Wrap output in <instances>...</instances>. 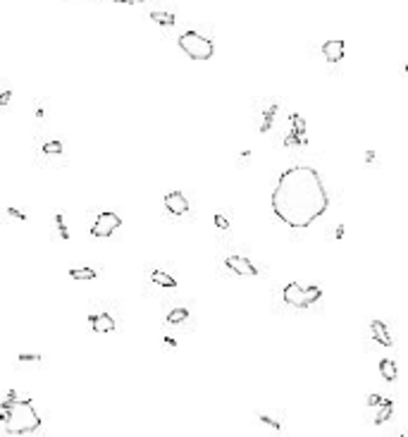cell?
<instances>
[{"label": "cell", "mask_w": 408, "mask_h": 437, "mask_svg": "<svg viewBox=\"0 0 408 437\" xmlns=\"http://www.w3.org/2000/svg\"><path fill=\"white\" fill-rule=\"evenodd\" d=\"M270 203L275 215L287 227L306 229L327 213L329 194L315 167L294 165L280 174V179L272 189Z\"/></svg>", "instance_id": "6da1fadb"}, {"label": "cell", "mask_w": 408, "mask_h": 437, "mask_svg": "<svg viewBox=\"0 0 408 437\" xmlns=\"http://www.w3.org/2000/svg\"><path fill=\"white\" fill-rule=\"evenodd\" d=\"M0 423L8 435H29L41 428V416L31 397H19L15 390L0 401Z\"/></svg>", "instance_id": "7a4b0ae2"}, {"label": "cell", "mask_w": 408, "mask_h": 437, "mask_svg": "<svg viewBox=\"0 0 408 437\" xmlns=\"http://www.w3.org/2000/svg\"><path fill=\"white\" fill-rule=\"evenodd\" d=\"M179 48L189 55V57H193V60H210L213 53H215L213 41L206 36H200L198 31H184L179 36Z\"/></svg>", "instance_id": "3957f363"}, {"label": "cell", "mask_w": 408, "mask_h": 437, "mask_svg": "<svg viewBox=\"0 0 408 437\" xmlns=\"http://www.w3.org/2000/svg\"><path fill=\"white\" fill-rule=\"evenodd\" d=\"M282 296H284V301L289 303V306H296V308H308V306H313L320 296H322V289L317 287V284H310V287H301L299 282H289L287 287H284V291H282Z\"/></svg>", "instance_id": "277c9868"}, {"label": "cell", "mask_w": 408, "mask_h": 437, "mask_svg": "<svg viewBox=\"0 0 408 437\" xmlns=\"http://www.w3.org/2000/svg\"><path fill=\"white\" fill-rule=\"evenodd\" d=\"M122 225V220H119L117 213H110V210H105V213H100L98 218L93 220V227H91V234L96 239H105L110 237L115 229Z\"/></svg>", "instance_id": "5b68a950"}, {"label": "cell", "mask_w": 408, "mask_h": 437, "mask_svg": "<svg viewBox=\"0 0 408 437\" xmlns=\"http://www.w3.org/2000/svg\"><path fill=\"white\" fill-rule=\"evenodd\" d=\"M225 263H227V268H229L232 273H236L239 277H255V275H258V268H255L248 258H244V256H227Z\"/></svg>", "instance_id": "8992f818"}, {"label": "cell", "mask_w": 408, "mask_h": 437, "mask_svg": "<svg viewBox=\"0 0 408 437\" xmlns=\"http://www.w3.org/2000/svg\"><path fill=\"white\" fill-rule=\"evenodd\" d=\"M165 208L172 215H184V213H189V201L181 192H170L165 196Z\"/></svg>", "instance_id": "52a82bcc"}, {"label": "cell", "mask_w": 408, "mask_h": 437, "mask_svg": "<svg viewBox=\"0 0 408 437\" xmlns=\"http://www.w3.org/2000/svg\"><path fill=\"white\" fill-rule=\"evenodd\" d=\"M344 53H346V43L339 41V38L327 41L325 46H322V55L327 57V63H339V60L344 57Z\"/></svg>", "instance_id": "ba28073f"}, {"label": "cell", "mask_w": 408, "mask_h": 437, "mask_svg": "<svg viewBox=\"0 0 408 437\" xmlns=\"http://www.w3.org/2000/svg\"><path fill=\"white\" fill-rule=\"evenodd\" d=\"M89 323H91V328H93V332H98V335H105V332L115 330V320L108 313H96V316L89 318Z\"/></svg>", "instance_id": "9c48e42d"}, {"label": "cell", "mask_w": 408, "mask_h": 437, "mask_svg": "<svg viewBox=\"0 0 408 437\" xmlns=\"http://www.w3.org/2000/svg\"><path fill=\"white\" fill-rule=\"evenodd\" d=\"M370 332H372V339H375V342H380L382 346H391V344H394V339H391V335H389V328H387L382 320H372V323H370Z\"/></svg>", "instance_id": "30bf717a"}, {"label": "cell", "mask_w": 408, "mask_h": 437, "mask_svg": "<svg viewBox=\"0 0 408 437\" xmlns=\"http://www.w3.org/2000/svg\"><path fill=\"white\" fill-rule=\"evenodd\" d=\"M291 132H294V134H299L301 146L308 144V137H306V119L301 117L299 112H294V115H291Z\"/></svg>", "instance_id": "8fae6325"}, {"label": "cell", "mask_w": 408, "mask_h": 437, "mask_svg": "<svg viewBox=\"0 0 408 437\" xmlns=\"http://www.w3.org/2000/svg\"><path fill=\"white\" fill-rule=\"evenodd\" d=\"M380 373H382V378H384L387 383H394V380L399 378V373H396V363H394L391 358H382L380 361Z\"/></svg>", "instance_id": "7c38bea8"}, {"label": "cell", "mask_w": 408, "mask_h": 437, "mask_svg": "<svg viewBox=\"0 0 408 437\" xmlns=\"http://www.w3.org/2000/svg\"><path fill=\"white\" fill-rule=\"evenodd\" d=\"M151 280H153L155 284H160V287H167V289H174V287H177V280L170 277L167 273H163V270H153V273H151Z\"/></svg>", "instance_id": "4fadbf2b"}, {"label": "cell", "mask_w": 408, "mask_h": 437, "mask_svg": "<svg viewBox=\"0 0 408 437\" xmlns=\"http://www.w3.org/2000/svg\"><path fill=\"white\" fill-rule=\"evenodd\" d=\"M391 413H394V401L391 399H384V404L380 406V411H377V416H375V425H382L387 418H391Z\"/></svg>", "instance_id": "5bb4252c"}, {"label": "cell", "mask_w": 408, "mask_h": 437, "mask_svg": "<svg viewBox=\"0 0 408 437\" xmlns=\"http://www.w3.org/2000/svg\"><path fill=\"white\" fill-rule=\"evenodd\" d=\"M151 19L158 22V24H163V27H174V15L172 12H158V10H153V12H151Z\"/></svg>", "instance_id": "9a60e30c"}, {"label": "cell", "mask_w": 408, "mask_h": 437, "mask_svg": "<svg viewBox=\"0 0 408 437\" xmlns=\"http://www.w3.org/2000/svg\"><path fill=\"white\" fill-rule=\"evenodd\" d=\"M70 277H74V280H93V277H96V270H93V268H72V270H70Z\"/></svg>", "instance_id": "2e32d148"}, {"label": "cell", "mask_w": 408, "mask_h": 437, "mask_svg": "<svg viewBox=\"0 0 408 437\" xmlns=\"http://www.w3.org/2000/svg\"><path fill=\"white\" fill-rule=\"evenodd\" d=\"M275 115H277V105H270V108L263 112V122H260V132H263V134H265V132H270Z\"/></svg>", "instance_id": "e0dca14e"}, {"label": "cell", "mask_w": 408, "mask_h": 437, "mask_svg": "<svg viewBox=\"0 0 408 437\" xmlns=\"http://www.w3.org/2000/svg\"><path fill=\"white\" fill-rule=\"evenodd\" d=\"M186 318H189V310L186 308H172L170 316H167V323H170V325H179V323H184Z\"/></svg>", "instance_id": "ac0fdd59"}, {"label": "cell", "mask_w": 408, "mask_h": 437, "mask_svg": "<svg viewBox=\"0 0 408 437\" xmlns=\"http://www.w3.org/2000/svg\"><path fill=\"white\" fill-rule=\"evenodd\" d=\"M55 225H57V237H60V239H70V229H67V225H64L62 213H57V215H55Z\"/></svg>", "instance_id": "d6986e66"}, {"label": "cell", "mask_w": 408, "mask_h": 437, "mask_svg": "<svg viewBox=\"0 0 408 437\" xmlns=\"http://www.w3.org/2000/svg\"><path fill=\"white\" fill-rule=\"evenodd\" d=\"M43 153H62V144L60 141H48V144H43Z\"/></svg>", "instance_id": "ffe728a7"}, {"label": "cell", "mask_w": 408, "mask_h": 437, "mask_svg": "<svg viewBox=\"0 0 408 437\" xmlns=\"http://www.w3.org/2000/svg\"><path fill=\"white\" fill-rule=\"evenodd\" d=\"M17 361L19 363H38V361H41V354H19Z\"/></svg>", "instance_id": "44dd1931"}, {"label": "cell", "mask_w": 408, "mask_h": 437, "mask_svg": "<svg viewBox=\"0 0 408 437\" xmlns=\"http://www.w3.org/2000/svg\"><path fill=\"white\" fill-rule=\"evenodd\" d=\"M258 420H260V423H265V425H270L272 430H280V428H282V425H280V420L270 418V416H265V413H260V416H258Z\"/></svg>", "instance_id": "7402d4cb"}, {"label": "cell", "mask_w": 408, "mask_h": 437, "mask_svg": "<svg viewBox=\"0 0 408 437\" xmlns=\"http://www.w3.org/2000/svg\"><path fill=\"white\" fill-rule=\"evenodd\" d=\"M368 406H382V404H384V399H382L380 394H368Z\"/></svg>", "instance_id": "603a6c76"}, {"label": "cell", "mask_w": 408, "mask_h": 437, "mask_svg": "<svg viewBox=\"0 0 408 437\" xmlns=\"http://www.w3.org/2000/svg\"><path fill=\"white\" fill-rule=\"evenodd\" d=\"M215 225H218L220 229H229V220H227L225 215H220V213H218V215H215Z\"/></svg>", "instance_id": "cb8c5ba5"}, {"label": "cell", "mask_w": 408, "mask_h": 437, "mask_svg": "<svg viewBox=\"0 0 408 437\" xmlns=\"http://www.w3.org/2000/svg\"><path fill=\"white\" fill-rule=\"evenodd\" d=\"M284 146H301V141H299V134H294V132H291L289 137L284 139Z\"/></svg>", "instance_id": "d4e9b609"}, {"label": "cell", "mask_w": 408, "mask_h": 437, "mask_svg": "<svg viewBox=\"0 0 408 437\" xmlns=\"http://www.w3.org/2000/svg\"><path fill=\"white\" fill-rule=\"evenodd\" d=\"M10 98H12V93H10V89H3V91H0V105H8Z\"/></svg>", "instance_id": "484cf974"}, {"label": "cell", "mask_w": 408, "mask_h": 437, "mask_svg": "<svg viewBox=\"0 0 408 437\" xmlns=\"http://www.w3.org/2000/svg\"><path fill=\"white\" fill-rule=\"evenodd\" d=\"M8 215H12V218H17V220H22V222L27 220V215H24L22 210H17V208H8Z\"/></svg>", "instance_id": "4316f807"}, {"label": "cell", "mask_w": 408, "mask_h": 437, "mask_svg": "<svg viewBox=\"0 0 408 437\" xmlns=\"http://www.w3.org/2000/svg\"><path fill=\"white\" fill-rule=\"evenodd\" d=\"M344 234H346V227L344 225H336L334 227V239H344Z\"/></svg>", "instance_id": "83f0119b"}, {"label": "cell", "mask_w": 408, "mask_h": 437, "mask_svg": "<svg viewBox=\"0 0 408 437\" xmlns=\"http://www.w3.org/2000/svg\"><path fill=\"white\" fill-rule=\"evenodd\" d=\"M375 160V151H365V163H372Z\"/></svg>", "instance_id": "f1b7e54d"}, {"label": "cell", "mask_w": 408, "mask_h": 437, "mask_svg": "<svg viewBox=\"0 0 408 437\" xmlns=\"http://www.w3.org/2000/svg\"><path fill=\"white\" fill-rule=\"evenodd\" d=\"M163 342H165V344H167V346H177V342H174L172 337H163Z\"/></svg>", "instance_id": "f546056e"}, {"label": "cell", "mask_w": 408, "mask_h": 437, "mask_svg": "<svg viewBox=\"0 0 408 437\" xmlns=\"http://www.w3.org/2000/svg\"><path fill=\"white\" fill-rule=\"evenodd\" d=\"M122 3H127V5H139V3H144V0H122Z\"/></svg>", "instance_id": "4dcf8cb0"}, {"label": "cell", "mask_w": 408, "mask_h": 437, "mask_svg": "<svg viewBox=\"0 0 408 437\" xmlns=\"http://www.w3.org/2000/svg\"><path fill=\"white\" fill-rule=\"evenodd\" d=\"M112 3H122V0H112Z\"/></svg>", "instance_id": "1f68e13d"}, {"label": "cell", "mask_w": 408, "mask_h": 437, "mask_svg": "<svg viewBox=\"0 0 408 437\" xmlns=\"http://www.w3.org/2000/svg\"><path fill=\"white\" fill-rule=\"evenodd\" d=\"M403 70H406V72H408V65H406V67H403Z\"/></svg>", "instance_id": "d6a6232c"}, {"label": "cell", "mask_w": 408, "mask_h": 437, "mask_svg": "<svg viewBox=\"0 0 408 437\" xmlns=\"http://www.w3.org/2000/svg\"><path fill=\"white\" fill-rule=\"evenodd\" d=\"M399 437H406V435H399Z\"/></svg>", "instance_id": "836d02e7"}]
</instances>
